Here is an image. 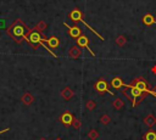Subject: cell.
I'll use <instances>...</instances> for the list:
<instances>
[{
  "label": "cell",
  "mask_w": 156,
  "mask_h": 140,
  "mask_svg": "<svg viewBox=\"0 0 156 140\" xmlns=\"http://www.w3.org/2000/svg\"><path fill=\"white\" fill-rule=\"evenodd\" d=\"M74 118H76V117H74L71 112L66 111V112H63V113L61 114L60 121H61V123H62L65 127H69V125H72V123H73Z\"/></svg>",
  "instance_id": "277c9868"
},
{
  "label": "cell",
  "mask_w": 156,
  "mask_h": 140,
  "mask_svg": "<svg viewBox=\"0 0 156 140\" xmlns=\"http://www.w3.org/2000/svg\"><path fill=\"white\" fill-rule=\"evenodd\" d=\"M76 43H77V45L79 46V47H85V49H88V51L93 55V56H95V52L90 49V46H89V38L88 37H85V35H80V37H78L77 39H76Z\"/></svg>",
  "instance_id": "3957f363"
},
{
  "label": "cell",
  "mask_w": 156,
  "mask_h": 140,
  "mask_svg": "<svg viewBox=\"0 0 156 140\" xmlns=\"http://www.w3.org/2000/svg\"><path fill=\"white\" fill-rule=\"evenodd\" d=\"M6 32H7V34H9L15 41L21 43V41L23 40L26 33H27V27H26V24L23 23L22 19H16V21L6 29Z\"/></svg>",
  "instance_id": "6da1fadb"
},
{
  "label": "cell",
  "mask_w": 156,
  "mask_h": 140,
  "mask_svg": "<svg viewBox=\"0 0 156 140\" xmlns=\"http://www.w3.org/2000/svg\"><path fill=\"white\" fill-rule=\"evenodd\" d=\"M45 44H46L50 49H56V47H58V46H60V39H58L56 35H51L50 38H48V39H46Z\"/></svg>",
  "instance_id": "ba28073f"
},
{
  "label": "cell",
  "mask_w": 156,
  "mask_h": 140,
  "mask_svg": "<svg viewBox=\"0 0 156 140\" xmlns=\"http://www.w3.org/2000/svg\"><path fill=\"white\" fill-rule=\"evenodd\" d=\"M111 86L113 88V89H116V90H119L123 85H124V83H123V80H122V78H119V77H113L112 79H111Z\"/></svg>",
  "instance_id": "8fae6325"
},
{
  "label": "cell",
  "mask_w": 156,
  "mask_h": 140,
  "mask_svg": "<svg viewBox=\"0 0 156 140\" xmlns=\"http://www.w3.org/2000/svg\"><path fill=\"white\" fill-rule=\"evenodd\" d=\"M55 140H61V139H58V138H57V139H55Z\"/></svg>",
  "instance_id": "d4e9b609"
},
{
  "label": "cell",
  "mask_w": 156,
  "mask_h": 140,
  "mask_svg": "<svg viewBox=\"0 0 156 140\" xmlns=\"http://www.w3.org/2000/svg\"><path fill=\"white\" fill-rule=\"evenodd\" d=\"M94 89H95V91L99 93L100 95H104L105 93H108L110 95H113V93H112V91L110 90V88H108L107 82H106L104 78H99V79L96 80V83L94 84Z\"/></svg>",
  "instance_id": "7a4b0ae2"
},
{
  "label": "cell",
  "mask_w": 156,
  "mask_h": 140,
  "mask_svg": "<svg viewBox=\"0 0 156 140\" xmlns=\"http://www.w3.org/2000/svg\"><path fill=\"white\" fill-rule=\"evenodd\" d=\"M143 140H156V131L155 130H147L143 135Z\"/></svg>",
  "instance_id": "2e32d148"
},
{
  "label": "cell",
  "mask_w": 156,
  "mask_h": 140,
  "mask_svg": "<svg viewBox=\"0 0 156 140\" xmlns=\"http://www.w3.org/2000/svg\"><path fill=\"white\" fill-rule=\"evenodd\" d=\"M39 140H48V139H45V138H40Z\"/></svg>",
  "instance_id": "cb8c5ba5"
},
{
  "label": "cell",
  "mask_w": 156,
  "mask_h": 140,
  "mask_svg": "<svg viewBox=\"0 0 156 140\" xmlns=\"http://www.w3.org/2000/svg\"><path fill=\"white\" fill-rule=\"evenodd\" d=\"M69 18L74 22V23H78V22H82L83 21V13L79 9H73L71 12H69Z\"/></svg>",
  "instance_id": "8992f818"
},
{
  "label": "cell",
  "mask_w": 156,
  "mask_h": 140,
  "mask_svg": "<svg viewBox=\"0 0 156 140\" xmlns=\"http://www.w3.org/2000/svg\"><path fill=\"white\" fill-rule=\"evenodd\" d=\"M73 95H74V93H73V90H72L69 86H65V88L61 90V96H62V99L66 100V101L71 100V99L73 97Z\"/></svg>",
  "instance_id": "9c48e42d"
},
{
  "label": "cell",
  "mask_w": 156,
  "mask_h": 140,
  "mask_svg": "<svg viewBox=\"0 0 156 140\" xmlns=\"http://www.w3.org/2000/svg\"><path fill=\"white\" fill-rule=\"evenodd\" d=\"M99 131L96 130V129H94V128H91L89 131H88V134H87V136H88V139H90V140H98L99 139Z\"/></svg>",
  "instance_id": "9a60e30c"
},
{
  "label": "cell",
  "mask_w": 156,
  "mask_h": 140,
  "mask_svg": "<svg viewBox=\"0 0 156 140\" xmlns=\"http://www.w3.org/2000/svg\"><path fill=\"white\" fill-rule=\"evenodd\" d=\"M46 27H48V24L44 22V21H39L37 24H35V27L33 28L34 30H38V32H44L45 29H46Z\"/></svg>",
  "instance_id": "ac0fdd59"
},
{
  "label": "cell",
  "mask_w": 156,
  "mask_h": 140,
  "mask_svg": "<svg viewBox=\"0 0 156 140\" xmlns=\"http://www.w3.org/2000/svg\"><path fill=\"white\" fill-rule=\"evenodd\" d=\"M123 106H124V102H123V100H122L121 97H116V99L112 100V107H113L115 110L119 111V110L123 108Z\"/></svg>",
  "instance_id": "4fadbf2b"
},
{
  "label": "cell",
  "mask_w": 156,
  "mask_h": 140,
  "mask_svg": "<svg viewBox=\"0 0 156 140\" xmlns=\"http://www.w3.org/2000/svg\"><path fill=\"white\" fill-rule=\"evenodd\" d=\"M63 24L68 28V32H69V35L73 38V39H77L78 37H80L82 35V29L78 27V26H68L66 22H63Z\"/></svg>",
  "instance_id": "5b68a950"
},
{
  "label": "cell",
  "mask_w": 156,
  "mask_h": 140,
  "mask_svg": "<svg viewBox=\"0 0 156 140\" xmlns=\"http://www.w3.org/2000/svg\"><path fill=\"white\" fill-rule=\"evenodd\" d=\"M72 127L74 128V129H80V127H82V121L79 119V118H74V121H73V123H72Z\"/></svg>",
  "instance_id": "44dd1931"
},
{
  "label": "cell",
  "mask_w": 156,
  "mask_h": 140,
  "mask_svg": "<svg viewBox=\"0 0 156 140\" xmlns=\"http://www.w3.org/2000/svg\"><path fill=\"white\" fill-rule=\"evenodd\" d=\"M143 23H144L146 27L152 26V24L155 23V18H154V16H152L151 13H146V15L143 17Z\"/></svg>",
  "instance_id": "7c38bea8"
},
{
  "label": "cell",
  "mask_w": 156,
  "mask_h": 140,
  "mask_svg": "<svg viewBox=\"0 0 156 140\" xmlns=\"http://www.w3.org/2000/svg\"><path fill=\"white\" fill-rule=\"evenodd\" d=\"M21 100H22V102H23L24 105H30V103L34 101V97H33L32 94L26 93V94H23V96L21 97Z\"/></svg>",
  "instance_id": "5bb4252c"
},
{
  "label": "cell",
  "mask_w": 156,
  "mask_h": 140,
  "mask_svg": "<svg viewBox=\"0 0 156 140\" xmlns=\"http://www.w3.org/2000/svg\"><path fill=\"white\" fill-rule=\"evenodd\" d=\"M9 130H10V128H5V129L0 130V134H1V133H5V131H9Z\"/></svg>",
  "instance_id": "603a6c76"
},
{
  "label": "cell",
  "mask_w": 156,
  "mask_h": 140,
  "mask_svg": "<svg viewBox=\"0 0 156 140\" xmlns=\"http://www.w3.org/2000/svg\"><path fill=\"white\" fill-rule=\"evenodd\" d=\"M68 56H69L71 58H73V60L79 58V57L82 56V49H80L78 45H73V46H71L69 50H68Z\"/></svg>",
  "instance_id": "52a82bcc"
},
{
  "label": "cell",
  "mask_w": 156,
  "mask_h": 140,
  "mask_svg": "<svg viewBox=\"0 0 156 140\" xmlns=\"http://www.w3.org/2000/svg\"><path fill=\"white\" fill-rule=\"evenodd\" d=\"M99 122L101 123V124H104V125H107L108 123H111V117L108 116V114H101L100 116V118H99Z\"/></svg>",
  "instance_id": "d6986e66"
},
{
  "label": "cell",
  "mask_w": 156,
  "mask_h": 140,
  "mask_svg": "<svg viewBox=\"0 0 156 140\" xmlns=\"http://www.w3.org/2000/svg\"><path fill=\"white\" fill-rule=\"evenodd\" d=\"M143 122H144V124H145L146 127L152 128V127L156 124V117H155L152 113H150V114H147L146 117H144Z\"/></svg>",
  "instance_id": "30bf717a"
},
{
  "label": "cell",
  "mask_w": 156,
  "mask_h": 140,
  "mask_svg": "<svg viewBox=\"0 0 156 140\" xmlns=\"http://www.w3.org/2000/svg\"><path fill=\"white\" fill-rule=\"evenodd\" d=\"M151 72H152L154 74H156V66H154V67L151 68Z\"/></svg>",
  "instance_id": "7402d4cb"
},
{
  "label": "cell",
  "mask_w": 156,
  "mask_h": 140,
  "mask_svg": "<svg viewBox=\"0 0 156 140\" xmlns=\"http://www.w3.org/2000/svg\"><path fill=\"white\" fill-rule=\"evenodd\" d=\"M95 107H96V102L94 100H88L85 102V108L88 111H93V110H95Z\"/></svg>",
  "instance_id": "ffe728a7"
},
{
  "label": "cell",
  "mask_w": 156,
  "mask_h": 140,
  "mask_svg": "<svg viewBox=\"0 0 156 140\" xmlns=\"http://www.w3.org/2000/svg\"><path fill=\"white\" fill-rule=\"evenodd\" d=\"M115 43H116V45L117 46H119V47H122V46H124L126 45V43H127V38L124 37V35H118L116 39H115Z\"/></svg>",
  "instance_id": "e0dca14e"
}]
</instances>
